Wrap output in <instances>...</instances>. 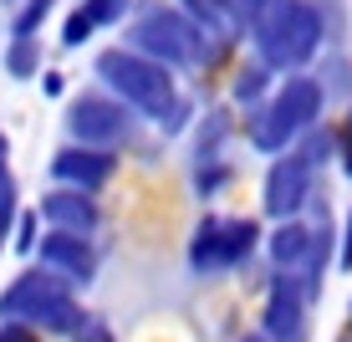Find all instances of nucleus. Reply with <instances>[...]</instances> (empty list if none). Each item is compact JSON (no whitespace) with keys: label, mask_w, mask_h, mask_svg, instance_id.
<instances>
[{"label":"nucleus","mask_w":352,"mask_h":342,"mask_svg":"<svg viewBox=\"0 0 352 342\" xmlns=\"http://www.w3.org/2000/svg\"><path fill=\"white\" fill-rule=\"evenodd\" d=\"M311 184H317V164H311L301 149H286L271 169H265V184H261L265 215L271 220H296L307 210V200H311Z\"/></svg>","instance_id":"6e6552de"},{"label":"nucleus","mask_w":352,"mask_h":342,"mask_svg":"<svg viewBox=\"0 0 352 342\" xmlns=\"http://www.w3.org/2000/svg\"><path fill=\"white\" fill-rule=\"evenodd\" d=\"M337 342H352V332H342V337H337Z\"/></svg>","instance_id":"bb28decb"},{"label":"nucleus","mask_w":352,"mask_h":342,"mask_svg":"<svg viewBox=\"0 0 352 342\" xmlns=\"http://www.w3.org/2000/svg\"><path fill=\"white\" fill-rule=\"evenodd\" d=\"M307 307H311V297L301 291V281L276 271L271 291H265V317H261L265 337L271 342H301L307 337Z\"/></svg>","instance_id":"9b49d317"},{"label":"nucleus","mask_w":352,"mask_h":342,"mask_svg":"<svg viewBox=\"0 0 352 342\" xmlns=\"http://www.w3.org/2000/svg\"><path fill=\"white\" fill-rule=\"evenodd\" d=\"M322 107H327L322 77H301V72H291V77H286L271 97H265L261 107H250V118H245L250 149H261V153H286L307 128L322 123Z\"/></svg>","instance_id":"f03ea898"},{"label":"nucleus","mask_w":352,"mask_h":342,"mask_svg":"<svg viewBox=\"0 0 352 342\" xmlns=\"http://www.w3.org/2000/svg\"><path fill=\"white\" fill-rule=\"evenodd\" d=\"M322 87L327 92H332V87L337 92H352V62H332V82H322Z\"/></svg>","instance_id":"5701e85b"},{"label":"nucleus","mask_w":352,"mask_h":342,"mask_svg":"<svg viewBox=\"0 0 352 342\" xmlns=\"http://www.w3.org/2000/svg\"><path fill=\"white\" fill-rule=\"evenodd\" d=\"M52 10H56V0H21L16 16H10V36H36Z\"/></svg>","instance_id":"f3484780"},{"label":"nucleus","mask_w":352,"mask_h":342,"mask_svg":"<svg viewBox=\"0 0 352 342\" xmlns=\"http://www.w3.org/2000/svg\"><path fill=\"white\" fill-rule=\"evenodd\" d=\"M0 342H41V332L26 322H0Z\"/></svg>","instance_id":"412c9836"},{"label":"nucleus","mask_w":352,"mask_h":342,"mask_svg":"<svg viewBox=\"0 0 352 342\" xmlns=\"http://www.w3.org/2000/svg\"><path fill=\"white\" fill-rule=\"evenodd\" d=\"M332 153L342 158V174H352V107L342 113V123L332 128Z\"/></svg>","instance_id":"a211bd4d"},{"label":"nucleus","mask_w":352,"mask_h":342,"mask_svg":"<svg viewBox=\"0 0 352 342\" xmlns=\"http://www.w3.org/2000/svg\"><path fill=\"white\" fill-rule=\"evenodd\" d=\"M10 230H16V250L31 255L36 250V215H16V225H10Z\"/></svg>","instance_id":"aec40b11"},{"label":"nucleus","mask_w":352,"mask_h":342,"mask_svg":"<svg viewBox=\"0 0 352 342\" xmlns=\"http://www.w3.org/2000/svg\"><path fill=\"white\" fill-rule=\"evenodd\" d=\"M337 266L352 271V210H347V230H342V255H337Z\"/></svg>","instance_id":"b1692460"},{"label":"nucleus","mask_w":352,"mask_h":342,"mask_svg":"<svg viewBox=\"0 0 352 342\" xmlns=\"http://www.w3.org/2000/svg\"><path fill=\"white\" fill-rule=\"evenodd\" d=\"M322 36H327V26L311 0H271L265 16L250 26L256 62H265L271 72H301L322 52Z\"/></svg>","instance_id":"7ed1b4c3"},{"label":"nucleus","mask_w":352,"mask_h":342,"mask_svg":"<svg viewBox=\"0 0 352 342\" xmlns=\"http://www.w3.org/2000/svg\"><path fill=\"white\" fill-rule=\"evenodd\" d=\"M41 220H46L52 230H77V235H92V230L102 225V204H97L87 189L56 184L52 194H41Z\"/></svg>","instance_id":"f8f14e48"},{"label":"nucleus","mask_w":352,"mask_h":342,"mask_svg":"<svg viewBox=\"0 0 352 342\" xmlns=\"http://www.w3.org/2000/svg\"><path fill=\"white\" fill-rule=\"evenodd\" d=\"M240 342H271V337H265V332H250V337H240Z\"/></svg>","instance_id":"a878e982"},{"label":"nucleus","mask_w":352,"mask_h":342,"mask_svg":"<svg viewBox=\"0 0 352 342\" xmlns=\"http://www.w3.org/2000/svg\"><path fill=\"white\" fill-rule=\"evenodd\" d=\"M0 169H10V138H6V128H0Z\"/></svg>","instance_id":"393cba45"},{"label":"nucleus","mask_w":352,"mask_h":342,"mask_svg":"<svg viewBox=\"0 0 352 342\" xmlns=\"http://www.w3.org/2000/svg\"><path fill=\"white\" fill-rule=\"evenodd\" d=\"M0 6H21V0H0Z\"/></svg>","instance_id":"cd10ccee"},{"label":"nucleus","mask_w":352,"mask_h":342,"mask_svg":"<svg viewBox=\"0 0 352 342\" xmlns=\"http://www.w3.org/2000/svg\"><path fill=\"white\" fill-rule=\"evenodd\" d=\"M265 82H271V67H265V62H245V67L235 72V103L256 107L261 92H265Z\"/></svg>","instance_id":"dca6fc26"},{"label":"nucleus","mask_w":352,"mask_h":342,"mask_svg":"<svg viewBox=\"0 0 352 342\" xmlns=\"http://www.w3.org/2000/svg\"><path fill=\"white\" fill-rule=\"evenodd\" d=\"M256 246H261V225L256 220L204 215L199 225H194V240H189V266H194V276H220V271L245 266Z\"/></svg>","instance_id":"423d86ee"},{"label":"nucleus","mask_w":352,"mask_h":342,"mask_svg":"<svg viewBox=\"0 0 352 342\" xmlns=\"http://www.w3.org/2000/svg\"><path fill=\"white\" fill-rule=\"evenodd\" d=\"M97 77H102V87L113 97H123L133 113L153 118L164 133H179L189 118V103L179 97L174 87V67L153 62V56L133 52V46H107L102 56H97Z\"/></svg>","instance_id":"f257e3e1"},{"label":"nucleus","mask_w":352,"mask_h":342,"mask_svg":"<svg viewBox=\"0 0 352 342\" xmlns=\"http://www.w3.org/2000/svg\"><path fill=\"white\" fill-rule=\"evenodd\" d=\"M179 10L194 21L199 31H210V36H230L235 31V16H230V0H174Z\"/></svg>","instance_id":"2eb2a0df"},{"label":"nucleus","mask_w":352,"mask_h":342,"mask_svg":"<svg viewBox=\"0 0 352 342\" xmlns=\"http://www.w3.org/2000/svg\"><path fill=\"white\" fill-rule=\"evenodd\" d=\"M0 317H6V322H26V327L52 332V337H72L87 322L82 301L72 297V281H62L56 271H46V266L41 271H21L0 291Z\"/></svg>","instance_id":"20e7f679"},{"label":"nucleus","mask_w":352,"mask_h":342,"mask_svg":"<svg viewBox=\"0 0 352 342\" xmlns=\"http://www.w3.org/2000/svg\"><path fill=\"white\" fill-rule=\"evenodd\" d=\"M128 46L164 67H194L204 62V31L194 26L179 6H164V0H148V6L133 16L128 26Z\"/></svg>","instance_id":"39448f33"},{"label":"nucleus","mask_w":352,"mask_h":342,"mask_svg":"<svg viewBox=\"0 0 352 342\" xmlns=\"http://www.w3.org/2000/svg\"><path fill=\"white\" fill-rule=\"evenodd\" d=\"M118 174V149H92V143H67L52 153V179L67 189H87L97 194L107 179Z\"/></svg>","instance_id":"9d476101"},{"label":"nucleus","mask_w":352,"mask_h":342,"mask_svg":"<svg viewBox=\"0 0 352 342\" xmlns=\"http://www.w3.org/2000/svg\"><path fill=\"white\" fill-rule=\"evenodd\" d=\"M67 133H72V143L123 149L128 133H133L128 103H123V97H113V92H77L67 103Z\"/></svg>","instance_id":"0eeeda50"},{"label":"nucleus","mask_w":352,"mask_h":342,"mask_svg":"<svg viewBox=\"0 0 352 342\" xmlns=\"http://www.w3.org/2000/svg\"><path fill=\"white\" fill-rule=\"evenodd\" d=\"M265 6H271V0H230V16H235V26H240V21L256 26V21L265 16Z\"/></svg>","instance_id":"6ab92c4d"},{"label":"nucleus","mask_w":352,"mask_h":342,"mask_svg":"<svg viewBox=\"0 0 352 342\" xmlns=\"http://www.w3.org/2000/svg\"><path fill=\"white\" fill-rule=\"evenodd\" d=\"M128 6H133V0H82V6L62 21V46H67V52H77V46H82V41H92L97 31L123 26Z\"/></svg>","instance_id":"ddd939ff"},{"label":"nucleus","mask_w":352,"mask_h":342,"mask_svg":"<svg viewBox=\"0 0 352 342\" xmlns=\"http://www.w3.org/2000/svg\"><path fill=\"white\" fill-rule=\"evenodd\" d=\"M36 255H41L46 271H56L62 281H72V286H87V281L97 276L92 235H77V230H52L46 225V235L36 240Z\"/></svg>","instance_id":"1a4fd4ad"},{"label":"nucleus","mask_w":352,"mask_h":342,"mask_svg":"<svg viewBox=\"0 0 352 342\" xmlns=\"http://www.w3.org/2000/svg\"><path fill=\"white\" fill-rule=\"evenodd\" d=\"M0 62H6V77L10 82L41 77V41H36V36H10L6 52H0Z\"/></svg>","instance_id":"4468645a"},{"label":"nucleus","mask_w":352,"mask_h":342,"mask_svg":"<svg viewBox=\"0 0 352 342\" xmlns=\"http://www.w3.org/2000/svg\"><path fill=\"white\" fill-rule=\"evenodd\" d=\"M72 342H113V332H107L102 322H92V317H87V322H82L77 332H72Z\"/></svg>","instance_id":"4be33fe9"}]
</instances>
